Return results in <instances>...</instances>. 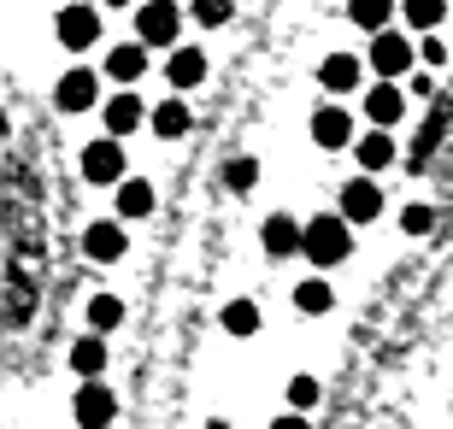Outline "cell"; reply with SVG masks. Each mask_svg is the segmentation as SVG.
<instances>
[{"instance_id":"6da1fadb","label":"cell","mask_w":453,"mask_h":429,"mask_svg":"<svg viewBox=\"0 0 453 429\" xmlns=\"http://www.w3.org/2000/svg\"><path fill=\"white\" fill-rule=\"evenodd\" d=\"M353 253V224L342 212H319L306 218V259L319 264V277L330 271V264H342Z\"/></svg>"},{"instance_id":"7a4b0ae2","label":"cell","mask_w":453,"mask_h":429,"mask_svg":"<svg viewBox=\"0 0 453 429\" xmlns=\"http://www.w3.org/2000/svg\"><path fill=\"white\" fill-rule=\"evenodd\" d=\"M177 35H183L177 0H142V6H135V42H142V48H171Z\"/></svg>"},{"instance_id":"3957f363","label":"cell","mask_w":453,"mask_h":429,"mask_svg":"<svg viewBox=\"0 0 453 429\" xmlns=\"http://www.w3.org/2000/svg\"><path fill=\"white\" fill-rule=\"evenodd\" d=\"M53 35H59V48L88 53L95 42H101V12H95L88 0H77V6H65V12L53 18Z\"/></svg>"},{"instance_id":"277c9868","label":"cell","mask_w":453,"mask_h":429,"mask_svg":"<svg viewBox=\"0 0 453 429\" xmlns=\"http://www.w3.org/2000/svg\"><path fill=\"white\" fill-rule=\"evenodd\" d=\"M412 65H418V48H412L406 35H395V30L371 35V71H377L383 83H395V77H406Z\"/></svg>"},{"instance_id":"5b68a950","label":"cell","mask_w":453,"mask_h":429,"mask_svg":"<svg viewBox=\"0 0 453 429\" xmlns=\"http://www.w3.org/2000/svg\"><path fill=\"white\" fill-rule=\"evenodd\" d=\"M124 248H130V235H124V218H95L83 230V253L95 264H118L124 259Z\"/></svg>"},{"instance_id":"8992f818","label":"cell","mask_w":453,"mask_h":429,"mask_svg":"<svg viewBox=\"0 0 453 429\" xmlns=\"http://www.w3.org/2000/svg\"><path fill=\"white\" fill-rule=\"evenodd\" d=\"M71 412H77V424H83V429H112L118 395L106 388V382H83V388H77V400H71Z\"/></svg>"},{"instance_id":"52a82bcc","label":"cell","mask_w":453,"mask_h":429,"mask_svg":"<svg viewBox=\"0 0 453 429\" xmlns=\"http://www.w3.org/2000/svg\"><path fill=\"white\" fill-rule=\"evenodd\" d=\"M95 100H101V77H95L88 65L65 71V77L53 83V106H59V112H88Z\"/></svg>"},{"instance_id":"ba28073f","label":"cell","mask_w":453,"mask_h":429,"mask_svg":"<svg viewBox=\"0 0 453 429\" xmlns=\"http://www.w3.org/2000/svg\"><path fill=\"white\" fill-rule=\"evenodd\" d=\"M83 177L88 182H124V142L118 135H101V142H88L83 148Z\"/></svg>"},{"instance_id":"9c48e42d","label":"cell","mask_w":453,"mask_h":429,"mask_svg":"<svg viewBox=\"0 0 453 429\" xmlns=\"http://www.w3.org/2000/svg\"><path fill=\"white\" fill-rule=\"evenodd\" d=\"M259 241H265L271 259H295V253H306V224L288 212H271L265 230H259Z\"/></svg>"},{"instance_id":"30bf717a","label":"cell","mask_w":453,"mask_h":429,"mask_svg":"<svg viewBox=\"0 0 453 429\" xmlns=\"http://www.w3.org/2000/svg\"><path fill=\"white\" fill-rule=\"evenodd\" d=\"M101 118H106V135H118V142H124V135H135L153 112L142 106V95H135V88H124V95H112L101 106Z\"/></svg>"},{"instance_id":"8fae6325","label":"cell","mask_w":453,"mask_h":429,"mask_svg":"<svg viewBox=\"0 0 453 429\" xmlns=\"http://www.w3.org/2000/svg\"><path fill=\"white\" fill-rule=\"evenodd\" d=\"M377 212H383V188H377V177L342 182V218H348V224H371Z\"/></svg>"},{"instance_id":"7c38bea8","label":"cell","mask_w":453,"mask_h":429,"mask_svg":"<svg viewBox=\"0 0 453 429\" xmlns=\"http://www.w3.org/2000/svg\"><path fill=\"white\" fill-rule=\"evenodd\" d=\"M312 142H319L324 153H336V148H353L359 135H353V118L342 112V106H319V112H312Z\"/></svg>"},{"instance_id":"4fadbf2b","label":"cell","mask_w":453,"mask_h":429,"mask_svg":"<svg viewBox=\"0 0 453 429\" xmlns=\"http://www.w3.org/2000/svg\"><path fill=\"white\" fill-rule=\"evenodd\" d=\"M406 118V95L395 83H371V95H365V124L371 130H395Z\"/></svg>"},{"instance_id":"5bb4252c","label":"cell","mask_w":453,"mask_h":429,"mask_svg":"<svg viewBox=\"0 0 453 429\" xmlns=\"http://www.w3.org/2000/svg\"><path fill=\"white\" fill-rule=\"evenodd\" d=\"M153 135H159V142H183L188 130H195V112H188V100L183 95H171L165 106H153Z\"/></svg>"},{"instance_id":"9a60e30c","label":"cell","mask_w":453,"mask_h":429,"mask_svg":"<svg viewBox=\"0 0 453 429\" xmlns=\"http://www.w3.org/2000/svg\"><path fill=\"white\" fill-rule=\"evenodd\" d=\"M153 206H159V200H153V182L148 177H124V182H118V218H124V224L153 218Z\"/></svg>"},{"instance_id":"2e32d148","label":"cell","mask_w":453,"mask_h":429,"mask_svg":"<svg viewBox=\"0 0 453 429\" xmlns=\"http://www.w3.org/2000/svg\"><path fill=\"white\" fill-rule=\"evenodd\" d=\"M359 77H365V65H359L353 53H330V59L319 65L324 95H353V88H359Z\"/></svg>"},{"instance_id":"e0dca14e","label":"cell","mask_w":453,"mask_h":429,"mask_svg":"<svg viewBox=\"0 0 453 429\" xmlns=\"http://www.w3.org/2000/svg\"><path fill=\"white\" fill-rule=\"evenodd\" d=\"M71 371L83 382H101V371H106V335H95V330H83L77 341H71Z\"/></svg>"},{"instance_id":"ac0fdd59","label":"cell","mask_w":453,"mask_h":429,"mask_svg":"<svg viewBox=\"0 0 453 429\" xmlns=\"http://www.w3.org/2000/svg\"><path fill=\"white\" fill-rule=\"evenodd\" d=\"M165 77H171V88H177V95L201 88V83H206V53H201V48H177V53L165 59Z\"/></svg>"},{"instance_id":"d6986e66","label":"cell","mask_w":453,"mask_h":429,"mask_svg":"<svg viewBox=\"0 0 453 429\" xmlns=\"http://www.w3.org/2000/svg\"><path fill=\"white\" fill-rule=\"evenodd\" d=\"M142 71H148V48H142V42H124V48L106 53V77H112V83L135 88V83H142Z\"/></svg>"},{"instance_id":"ffe728a7","label":"cell","mask_w":453,"mask_h":429,"mask_svg":"<svg viewBox=\"0 0 453 429\" xmlns=\"http://www.w3.org/2000/svg\"><path fill=\"white\" fill-rule=\"evenodd\" d=\"M353 153H359L365 177H377V171H388V165H395V135H388V130H365L359 142H353Z\"/></svg>"},{"instance_id":"44dd1931","label":"cell","mask_w":453,"mask_h":429,"mask_svg":"<svg viewBox=\"0 0 453 429\" xmlns=\"http://www.w3.org/2000/svg\"><path fill=\"white\" fill-rule=\"evenodd\" d=\"M336 306V288L324 277H306V282H295V312H306V318H324Z\"/></svg>"},{"instance_id":"7402d4cb","label":"cell","mask_w":453,"mask_h":429,"mask_svg":"<svg viewBox=\"0 0 453 429\" xmlns=\"http://www.w3.org/2000/svg\"><path fill=\"white\" fill-rule=\"evenodd\" d=\"M348 18L359 24V30L383 35V30H388V18H395V0H348Z\"/></svg>"},{"instance_id":"603a6c76","label":"cell","mask_w":453,"mask_h":429,"mask_svg":"<svg viewBox=\"0 0 453 429\" xmlns=\"http://www.w3.org/2000/svg\"><path fill=\"white\" fill-rule=\"evenodd\" d=\"M219 324L235 335V341H248V335L259 330V306H253V300H230V306L219 312Z\"/></svg>"},{"instance_id":"cb8c5ba5","label":"cell","mask_w":453,"mask_h":429,"mask_svg":"<svg viewBox=\"0 0 453 429\" xmlns=\"http://www.w3.org/2000/svg\"><path fill=\"white\" fill-rule=\"evenodd\" d=\"M118 324H124V300H118V295H95V300H88V330H95V335L118 330Z\"/></svg>"},{"instance_id":"d4e9b609","label":"cell","mask_w":453,"mask_h":429,"mask_svg":"<svg viewBox=\"0 0 453 429\" xmlns=\"http://www.w3.org/2000/svg\"><path fill=\"white\" fill-rule=\"evenodd\" d=\"M401 12H406V24H412V30H436L441 18H448V0H401Z\"/></svg>"},{"instance_id":"484cf974","label":"cell","mask_w":453,"mask_h":429,"mask_svg":"<svg viewBox=\"0 0 453 429\" xmlns=\"http://www.w3.org/2000/svg\"><path fill=\"white\" fill-rule=\"evenodd\" d=\"M253 182H259V159H248V153H242V159H230V165H224V188H230V195H253Z\"/></svg>"},{"instance_id":"4316f807","label":"cell","mask_w":453,"mask_h":429,"mask_svg":"<svg viewBox=\"0 0 453 429\" xmlns=\"http://www.w3.org/2000/svg\"><path fill=\"white\" fill-rule=\"evenodd\" d=\"M188 12H195V24H206V30H219V24H230L235 0H188Z\"/></svg>"},{"instance_id":"83f0119b","label":"cell","mask_w":453,"mask_h":429,"mask_svg":"<svg viewBox=\"0 0 453 429\" xmlns=\"http://www.w3.org/2000/svg\"><path fill=\"white\" fill-rule=\"evenodd\" d=\"M319 400H324L319 377H295V382H288V412H312Z\"/></svg>"},{"instance_id":"f1b7e54d","label":"cell","mask_w":453,"mask_h":429,"mask_svg":"<svg viewBox=\"0 0 453 429\" xmlns=\"http://www.w3.org/2000/svg\"><path fill=\"white\" fill-rule=\"evenodd\" d=\"M401 230H406V235H430V230H436V212L412 200V206H406V212H401Z\"/></svg>"},{"instance_id":"f546056e","label":"cell","mask_w":453,"mask_h":429,"mask_svg":"<svg viewBox=\"0 0 453 429\" xmlns=\"http://www.w3.org/2000/svg\"><path fill=\"white\" fill-rule=\"evenodd\" d=\"M418 53H424V65H441V59H448V42H441V35H424Z\"/></svg>"},{"instance_id":"4dcf8cb0","label":"cell","mask_w":453,"mask_h":429,"mask_svg":"<svg viewBox=\"0 0 453 429\" xmlns=\"http://www.w3.org/2000/svg\"><path fill=\"white\" fill-rule=\"evenodd\" d=\"M271 429H312V424H306V412H283Z\"/></svg>"},{"instance_id":"1f68e13d","label":"cell","mask_w":453,"mask_h":429,"mask_svg":"<svg viewBox=\"0 0 453 429\" xmlns=\"http://www.w3.org/2000/svg\"><path fill=\"white\" fill-rule=\"evenodd\" d=\"M206 429H230V424H224V418H212V424H206Z\"/></svg>"},{"instance_id":"d6a6232c","label":"cell","mask_w":453,"mask_h":429,"mask_svg":"<svg viewBox=\"0 0 453 429\" xmlns=\"http://www.w3.org/2000/svg\"><path fill=\"white\" fill-rule=\"evenodd\" d=\"M106 6H135V0H106Z\"/></svg>"}]
</instances>
